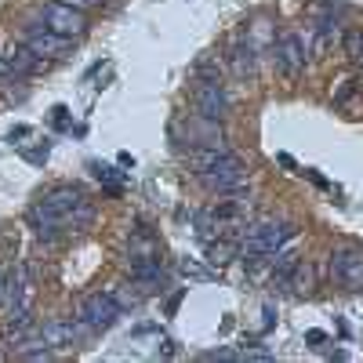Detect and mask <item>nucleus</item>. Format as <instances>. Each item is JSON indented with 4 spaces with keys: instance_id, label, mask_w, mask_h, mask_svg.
I'll return each mask as SVG.
<instances>
[{
    "instance_id": "1",
    "label": "nucleus",
    "mask_w": 363,
    "mask_h": 363,
    "mask_svg": "<svg viewBox=\"0 0 363 363\" xmlns=\"http://www.w3.org/2000/svg\"><path fill=\"white\" fill-rule=\"evenodd\" d=\"M95 218V207H91L87 193L77 186H58L51 189L40 203L29 207V225L37 229L40 240H58L66 233H80Z\"/></svg>"
},
{
    "instance_id": "2",
    "label": "nucleus",
    "mask_w": 363,
    "mask_h": 363,
    "mask_svg": "<svg viewBox=\"0 0 363 363\" xmlns=\"http://www.w3.org/2000/svg\"><path fill=\"white\" fill-rule=\"evenodd\" d=\"M189 160L211 193H244L247 171L240 157L225 153V149H189Z\"/></svg>"
},
{
    "instance_id": "3",
    "label": "nucleus",
    "mask_w": 363,
    "mask_h": 363,
    "mask_svg": "<svg viewBox=\"0 0 363 363\" xmlns=\"http://www.w3.org/2000/svg\"><path fill=\"white\" fill-rule=\"evenodd\" d=\"M294 236V225L287 222H255L244 229V244H240V258H244L247 265L269 258V255H277L287 240Z\"/></svg>"
},
{
    "instance_id": "4",
    "label": "nucleus",
    "mask_w": 363,
    "mask_h": 363,
    "mask_svg": "<svg viewBox=\"0 0 363 363\" xmlns=\"http://www.w3.org/2000/svg\"><path fill=\"white\" fill-rule=\"evenodd\" d=\"M120 301L113 298V294H91V298H84V306H80V323L87 327V330H109L116 320H120Z\"/></svg>"
},
{
    "instance_id": "5",
    "label": "nucleus",
    "mask_w": 363,
    "mask_h": 363,
    "mask_svg": "<svg viewBox=\"0 0 363 363\" xmlns=\"http://www.w3.org/2000/svg\"><path fill=\"white\" fill-rule=\"evenodd\" d=\"M330 277H335L345 291H363V251L342 247L330 255Z\"/></svg>"
},
{
    "instance_id": "6",
    "label": "nucleus",
    "mask_w": 363,
    "mask_h": 363,
    "mask_svg": "<svg viewBox=\"0 0 363 363\" xmlns=\"http://www.w3.org/2000/svg\"><path fill=\"white\" fill-rule=\"evenodd\" d=\"M193 102H196V113L207 120H222L229 113V95L218 80H200L193 87Z\"/></svg>"
},
{
    "instance_id": "7",
    "label": "nucleus",
    "mask_w": 363,
    "mask_h": 363,
    "mask_svg": "<svg viewBox=\"0 0 363 363\" xmlns=\"http://www.w3.org/2000/svg\"><path fill=\"white\" fill-rule=\"evenodd\" d=\"M277 69L287 77V80H298L306 73V40L298 33H284L280 44H277Z\"/></svg>"
},
{
    "instance_id": "8",
    "label": "nucleus",
    "mask_w": 363,
    "mask_h": 363,
    "mask_svg": "<svg viewBox=\"0 0 363 363\" xmlns=\"http://www.w3.org/2000/svg\"><path fill=\"white\" fill-rule=\"evenodd\" d=\"M44 26L73 40V37H80L87 29V15L69 8V4H44Z\"/></svg>"
},
{
    "instance_id": "9",
    "label": "nucleus",
    "mask_w": 363,
    "mask_h": 363,
    "mask_svg": "<svg viewBox=\"0 0 363 363\" xmlns=\"http://www.w3.org/2000/svg\"><path fill=\"white\" fill-rule=\"evenodd\" d=\"M29 309H33V280H29V269L15 265L11 269V323H26Z\"/></svg>"
},
{
    "instance_id": "10",
    "label": "nucleus",
    "mask_w": 363,
    "mask_h": 363,
    "mask_svg": "<svg viewBox=\"0 0 363 363\" xmlns=\"http://www.w3.org/2000/svg\"><path fill=\"white\" fill-rule=\"evenodd\" d=\"M26 48L37 51L40 58H62L69 51V37L55 33V29H48V26H37V29L26 33Z\"/></svg>"
},
{
    "instance_id": "11",
    "label": "nucleus",
    "mask_w": 363,
    "mask_h": 363,
    "mask_svg": "<svg viewBox=\"0 0 363 363\" xmlns=\"http://www.w3.org/2000/svg\"><path fill=\"white\" fill-rule=\"evenodd\" d=\"M84 323L80 320H51V323H44V330H40V342L44 345H51V349H66V345H73L80 335H84Z\"/></svg>"
},
{
    "instance_id": "12",
    "label": "nucleus",
    "mask_w": 363,
    "mask_h": 363,
    "mask_svg": "<svg viewBox=\"0 0 363 363\" xmlns=\"http://www.w3.org/2000/svg\"><path fill=\"white\" fill-rule=\"evenodd\" d=\"M4 66L15 69V73H33V69L40 66V55L29 51V48H11V51L4 55Z\"/></svg>"
},
{
    "instance_id": "13",
    "label": "nucleus",
    "mask_w": 363,
    "mask_h": 363,
    "mask_svg": "<svg viewBox=\"0 0 363 363\" xmlns=\"http://www.w3.org/2000/svg\"><path fill=\"white\" fill-rule=\"evenodd\" d=\"M229 58H233V73L236 77H255V51H251L247 40H236Z\"/></svg>"
},
{
    "instance_id": "14",
    "label": "nucleus",
    "mask_w": 363,
    "mask_h": 363,
    "mask_svg": "<svg viewBox=\"0 0 363 363\" xmlns=\"http://www.w3.org/2000/svg\"><path fill=\"white\" fill-rule=\"evenodd\" d=\"M91 171H95V178L102 182V186H106L109 193H120V189H124V178H120V171H116V167H106V164H91Z\"/></svg>"
},
{
    "instance_id": "15",
    "label": "nucleus",
    "mask_w": 363,
    "mask_h": 363,
    "mask_svg": "<svg viewBox=\"0 0 363 363\" xmlns=\"http://www.w3.org/2000/svg\"><path fill=\"white\" fill-rule=\"evenodd\" d=\"M178 272H182L186 280H215V272L203 269V265H196V262H189V258H178Z\"/></svg>"
},
{
    "instance_id": "16",
    "label": "nucleus",
    "mask_w": 363,
    "mask_h": 363,
    "mask_svg": "<svg viewBox=\"0 0 363 363\" xmlns=\"http://www.w3.org/2000/svg\"><path fill=\"white\" fill-rule=\"evenodd\" d=\"M335 40H338V26L335 22H320L316 26V51H327Z\"/></svg>"
},
{
    "instance_id": "17",
    "label": "nucleus",
    "mask_w": 363,
    "mask_h": 363,
    "mask_svg": "<svg viewBox=\"0 0 363 363\" xmlns=\"http://www.w3.org/2000/svg\"><path fill=\"white\" fill-rule=\"evenodd\" d=\"M345 55L352 58V62H363V29H352V33L345 37Z\"/></svg>"
},
{
    "instance_id": "18",
    "label": "nucleus",
    "mask_w": 363,
    "mask_h": 363,
    "mask_svg": "<svg viewBox=\"0 0 363 363\" xmlns=\"http://www.w3.org/2000/svg\"><path fill=\"white\" fill-rule=\"evenodd\" d=\"M240 359H258V363H269V359H272V352H269V349H244V352H240Z\"/></svg>"
},
{
    "instance_id": "19",
    "label": "nucleus",
    "mask_w": 363,
    "mask_h": 363,
    "mask_svg": "<svg viewBox=\"0 0 363 363\" xmlns=\"http://www.w3.org/2000/svg\"><path fill=\"white\" fill-rule=\"evenodd\" d=\"M55 128H69V116H66V106H55Z\"/></svg>"
},
{
    "instance_id": "20",
    "label": "nucleus",
    "mask_w": 363,
    "mask_h": 363,
    "mask_svg": "<svg viewBox=\"0 0 363 363\" xmlns=\"http://www.w3.org/2000/svg\"><path fill=\"white\" fill-rule=\"evenodd\" d=\"M306 342H309V345H323V342H327V335H323V330H309Z\"/></svg>"
},
{
    "instance_id": "21",
    "label": "nucleus",
    "mask_w": 363,
    "mask_h": 363,
    "mask_svg": "<svg viewBox=\"0 0 363 363\" xmlns=\"http://www.w3.org/2000/svg\"><path fill=\"white\" fill-rule=\"evenodd\" d=\"M80 4H99V0H80Z\"/></svg>"
}]
</instances>
